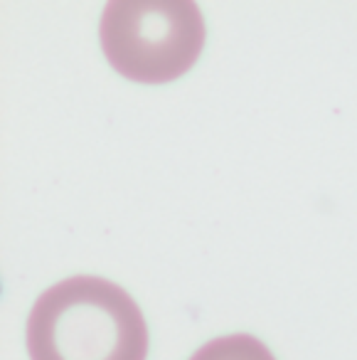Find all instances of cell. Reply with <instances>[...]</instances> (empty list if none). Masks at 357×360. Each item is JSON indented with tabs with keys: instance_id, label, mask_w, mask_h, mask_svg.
Wrapping results in <instances>:
<instances>
[{
	"instance_id": "1",
	"label": "cell",
	"mask_w": 357,
	"mask_h": 360,
	"mask_svg": "<svg viewBox=\"0 0 357 360\" xmlns=\"http://www.w3.org/2000/svg\"><path fill=\"white\" fill-rule=\"evenodd\" d=\"M30 360H145L148 326L138 304L101 276H70L35 301Z\"/></svg>"
},
{
	"instance_id": "2",
	"label": "cell",
	"mask_w": 357,
	"mask_h": 360,
	"mask_svg": "<svg viewBox=\"0 0 357 360\" xmlns=\"http://www.w3.org/2000/svg\"><path fill=\"white\" fill-rule=\"evenodd\" d=\"M99 35L119 75L141 84H165L197 62L205 20L193 0H111Z\"/></svg>"
},
{
	"instance_id": "3",
	"label": "cell",
	"mask_w": 357,
	"mask_h": 360,
	"mask_svg": "<svg viewBox=\"0 0 357 360\" xmlns=\"http://www.w3.org/2000/svg\"><path fill=\"white\" fill-rule=\"evenodd\" d=\"M190 360H276L259 338L249 333H232L214 338L195 350Z\"/></svg>"
}]
</instances>
